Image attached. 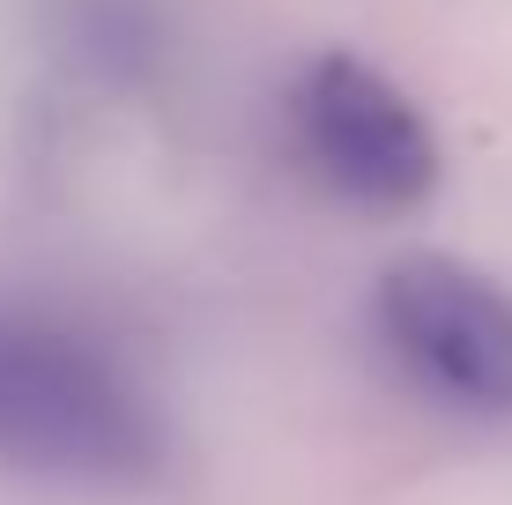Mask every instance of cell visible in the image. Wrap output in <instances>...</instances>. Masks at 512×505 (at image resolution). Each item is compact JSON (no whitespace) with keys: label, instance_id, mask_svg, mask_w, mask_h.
Returning <instances> with one entry per match:
<instances>
[{"label":"cell","instance_id":"obj_1","mask_svg":"<svg viewBox=\"0 0 512 505\" xmlns=\"http://www.w3.org/2000/svg\"><path fill=\"white\" fill-rule=\"evenodd\" d=\"M0 461L67 483H149L164 431L112 364L0 320Z\"/></svg>","mask_w":512,"mask_h":505},{"label":"cell","instance_id":"obj_2","mask_svg":"<svg viewBox=\"0 0 512 505\" xmlns=\"http://www.w3.org/2000/svg\"><path fill=\"white\" fill-rule=\"evenodd\" d=\"M290 127H297V156L312 164V179L357 208L401 216V208L431 201L438 186V142L423 127V112L379 67L349 60V52H320L297 75Z\"/></svg>","mask_w":512,"mask_h":505},{"label":"cell","instance_id":"obj_3","mask_svg":"<svg viewBox=\"0 0 512 505\" xmlns=\"http://www.w3.org/2000/svg\"><path fill=\"white\" fill-rule=\"evenodd\" d=\"M379 327L431 394L512 416V298L453 253H401L379 275Z\"/></svg>","mask_w":512,"mask_h":505}]
</instances>
